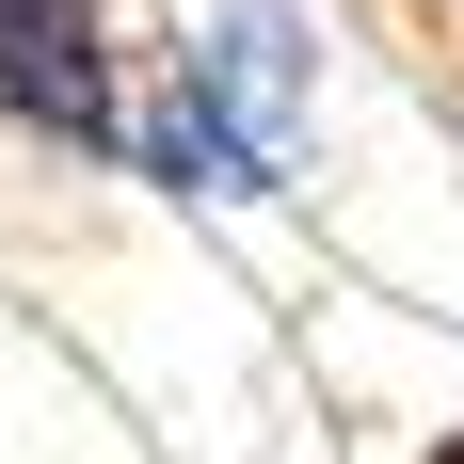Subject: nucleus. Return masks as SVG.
Listing matches in <instances>:
<instances>
[{
	"instance_id": "1",
	"label": "nucleus",
	"mask_w": 464,
	"mask_h": 464,
	"mask_svg": "<svg viewBox=\"0 0 464 464\" xmlns=\"http://www.w3.org/2000/svg\"><path fill=\"white\" fill-rule=\"evenodd\" d=\"M321 160V16L304 0H225L160 48V81L129 96V177L177 208H273Z\"/></svg>"
},
{
	"instance_id": "2",
	"label": "nucleus",
	"mask_w": 464,
	"mask_h": 464,
	"mask_svg": "<svg viewBox=\"0 0 464 464\" xmlns=\"http://www.w3.org/2000/svg\"><path fill=\"white\" fill-rule=\"evenodd\" d=\"M0 129L33 160L129 177V48L96 0H0Z\"/></svg>"
},
{
	"instance_id": "3",
	"label": "nucleus",
	"mask_w": 464,
	"mask_h": 464,
	"mask_svg": "<svg viewBox=\"0 0 464 464\" xmlns=\"http://www.w3.org/2000/svg\"><path fill=\"white\" fill-rule=\"evenodd\" d=\"M417 464H464V432H432V449H417Z\"/></svg>"
},
{
	"instance_id": "4",
	"label": "nucleus",
	"mask_w": 464,
	"mask_h": 464,
	"mask_svg": "<svg viewBox=\"0 0 464 464\" xmlns=\"http://www.w3.org/2000/svg\"><path fill=\"white\" fill-rule=\"evenodd\" d=\"M449 129H464V64H449Z\"/></svg>"
},
{
	"instance_id": "5",
	"label": "nucleus",
	"mask_w": 464,
	"mask_h": 464,
	"mask_svg": "<svg viewBox=\"0 0 464 464\" xmlns=\"http://www.w3.org/2000/svg\"><path fill=\"white\" fill-rule=\"evenodd\" d=\"M432 16H464V0H432Z\"/></svg>"
}]
</instances>
